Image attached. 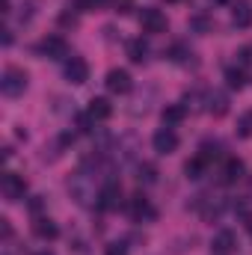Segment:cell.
<instances>
[{
	"mask_svg": "<svg viewBox=\"0 0 252 255\" xmlns=\"http://www.w3.org/2000/svg\"><path fill=\"white\" fill-rule=\"evenodd\" d=\"M95 172H86V166H80L74 175H71V181H68V193H71V199L80 205V208H92V205H98V187H95V178H92Z\"/></svg>",
	"mask_w": 252,
	"mask_h": 255,
	"instance_id": "6da1fadb",
	"label": "cell"
},
{
	"mask_svg": "<svg viewBox=\"0 0 252 255\" xmlns=\"http://www.w3.org/2000/svg\"><path fill=\"white\" fill-rule=\"evenodd\" d=\"M24 89H27V71H21L15 65L0 71V92L6 98H18V95H24Z\"/></svg>",
	"mask_w": 252,
	"mask_h": 255,
	"instance_id": "7a4b0ae2",
	"label": "cell"
},
{
	"mask_svg": "<svg viewBox=\"0 0 252 255\" xmlns=\"http://www.w3.org/2000/svg\"><path fill=\"white\" fill-rule=\"evenodd\" d=\"M0 193H3L6 202H21L24 193H27V184H24L21 175H15V172H3V178H0Z\"/></svg>",
	"mask_w": 252,
	"mask_h": 255,
	"instance_id": "3957f363",
	"label": "cell"
},
{
	"mask_svg": "<svg viewBox=\"0 0 252 255\" xmlns=\"http://www.w3.org/2000/svg\"><path fill=\"white\" fill-rule=\"evenodd\" d=\"M151 148L157 151V154H172L175 148H178V133H175V128H157L154 130V136H151Z\"/></svg>",
	"mask_w": 252,
	"mask_h": 255,
	"instance_id": "277c9868",
	"label": "cell"
},
{
	"mask_svg": "<svg viewBox=\"0 0 252 255\" xmlns=\"http://www.w3.org/2000/svg\"><path fill=\"white\" fill-rule=\"evenodd\" d=\"M104 86H107L113 95H127V92L133 89V77L127 74L125 68H110V71H107Z\"/></svg>",
	"mask_w": 252,
	"mask_h": 255,
	"instance_id": "5b68a950",
	"label": "cell"
},
{
	"mask_svg": "<svg viewBox=\"0 0 252 255\" xmlns=\"http://www.w3.org/2000/svg\"><path fill=\"white\" fill-rule=\"evenodd\" d=\"M63 74H65V80H68V83L80 86V83H86V80H89V63H86L83 57H68V60H65Z\"/></svg>",
	"mask_w": 252,
	"mask_h": 255,
	"instance_id": "8992f818",
	"label": "cell"
},
{
	"mask_svg": "<svg viewBox=\"0 0 252 255\" xmlns=\"http://www.w3.org/2000/svg\"><path fill=\"white\" fill-rule=\"evenodd\" d=\"M39 54L48 60H68V45L63 36H48L39 42Z\"/></svg>",
	"mask_w": 252,
	"mask_h": 255,
	"instance_id": "52a82bcc",
	"label": "cell"
},
{
	"mask_svg": "<svg viewBox=\"0 0 252 255\" xmlns=\"http://www.w3.org/2000/svg\"><path fill=\"white\" fill-rule=\"evenodd\" d=\"M139 24H142L145 33H163L166 30V15L160 9H154V6H145L139 12Z\"/></svg>",
	"mask_w": 252,
	"mask_h": 255,
	"instance_id": "ba28073f",
	"label": "cell"
},
{
	"mask_svg": "<svg viewBox=\"0 0 252 255\" xmlns=\"http://www.w3.org/2000/svg\"><path fill=\"white\" fill-rule=\"evenodd\" d=\"M127 211H130L133 223H151V220L157 217V211L151 208V202H148V199H142V196H133V199L127 202Z\"/></svg>",
	"mask_w": 252,
	"mask_h": 255,
	"instance_id": "9c48e42d",
	"label": "cell"
},
{
	"mask_svg": "<svg viewBox=\"0 0 252 255\" xmlns=\"http://www.w3.org/2000/svg\"><path fill=\"white\" fill-rule=\"evenodd\" d=\"M119 205H122V187L116 181H107L98 193V208L101 211H116Z\"/></svg>",
	"mask_w": 252,
	"mask_h": 255,
	"instance_id": "30bf717a",
	"label": "cell"
},
{
	"mask_svg": "<svg viewBox=\"0 0 252 255\" xmlns=\"http://www.w3.org/2000/svg\"><path fill=\"white\" fill-rule=\"evenodd\" d=\"M205 110H208L214 119H223V116L229 113V95L220 92V89H211V92L205 95Z\"/></svg>",
	"mask_w": 252,
	"mask_h": 255,
	"instance_id": "8fae6325",
	"label": "cell"
},
{
	"mask_svg": "<svg viewBox=\"0 0 252 255\" xmlns=\"http://www.w3.org/2000/svg\"><path fill=\"white\" fill-rule=\"evenodd\" d=\"M211 250H214V255H229L232 250H238V238H235V232H232V229L217 232L214 241H211Z\"/></svg>",
	"mask_w": 252,
	"mask_h": 255,
	"instance_id": "7c38bea8",
	"label": "cell"
},
{
	"mask_svg": "<svg viewBox=\"0 0 252 255\" xmlns=\"http://www.w3.org/2000/svg\"><path fill=\"white\" fill-rule=\"evenodd\" d=\"M232 24H235L238 30L252 27V6L247 0H235V3H232Z\"/></svg>",
	"mask_w": 252,
	"mask_h": 255,
	"instance_id": "4fadbf2b",
	"label": "cell"
},
{
	"mask_svg": "<svg viewBox=\"0 0 252 255\" xmlns=\"http://www.w3.org/2000/svg\"><path fill=\"white\" fill-rule=\"evenodd\" d=\"M241 175H244V160H238V157H229L223 163V169H220V181L223 184H238Z\"/></svg>",
	"mask_w": 252,
	"mask_h": 255,
	"instance_id": "5bb4252c",
	"label": "cell"
},
{
	"mask_svg": "<svg viewBox=\"0 0 252 255\" xmlns=\"http://www.w3.org/2000/svg\"><path fill=\"white\" fill-rule=\"evenodd\" d=\"M89 116H92L95 122H107V119L113 116V104H110L107 98H92V101H89Z\"/></svg>",
	"mask_w": 252,
	"mask_h": 255,
	"instance_id": "9a60e30c",
	"label": "cell"
},
{
	"mask_svg": "<svg viewBox=\"0 0 252 255\" xmlns=\"http://www.w3.org/2000/svg\"><path fill=\"white\" fill-rule=\"evenodd\" d=\"M125 51H127V60H130V63L142 65L145 60H148V45H145L142 39H130V42L125 45Z\"/></svg>",
	"mask_w": 252,
	"mask_h": 255,
	"instance_id": "2e32d148",
	"label": "cell"
},
{
	"mask_svg": "<svg viewBox=\"0 0 252 255\" xmlns=\"http://www.w3.org/2000/svg\"><path fill=\"white\" fill-rule=\"evenodd\" d=\"M184 116H187L184 104H166L163 113H160V119H163V125L166 128H175L178 122H184Z\"/></svg>",
	"mask_w": 252,
	"mask_h": 255,
	"instance_id": "e0dca14e",
	"label": "cell"
},
{
	"mask_svg": "<svg viewBox=\"0 0 252 255\" xmlns=\"http://www.w3.org/2000/svg\"><path fill=\"white\" fill-rule=\"evenodd\" d=\"M33 232H36L42 241H54V238L60 235L57 223H54V220H48V217H39V220H36V226H33Z\"/></svg>",
	"mask_w": 252,
	"mask_h": 255,
	"instance_id": "ac0fdd59",
	"label": "cell"
},
{
	"mask_svg": "<svg viewBox=\"0 0 252 255\" xmlns=\"http://www.w3.org/2000/svg\"><path fill=\"white\" fill-rule=\"evenodd\" d=\"M199 211H202V217L211 223V220H220V217H223V211H226V202H223V199H205V205H202Z\"/></svg>",
	"mask_w": 252,
	"mask_h": 255,
	"instance_id": "d6986e66",
	"label": "cell"
},
{
	"mask_svg": "<svg viewBox=\"0 0 252 255\" xmlns=\"http://www.w3.org/2000/svg\"><path fill=\"white\" fill-rule=\"evenodd\" d=\"M205 166H208V157H205V154H196L193 160L184 163V172H187V178L196 181V178H202V175H205Z\"/></svg>",
	"mask_w": 252,
	"mask_h": 255,
	"instance_id": "ffe728a7",
	"label": "cell"
},
{
	"mask_svg": "<svg viewBox=\"0 0 252 255\" xmlns=\"http://www.w3.org/2000/svg\"><path fill=\"white\" fill-rule=\"evenodd\" d=\"M226 83H229L232 89H244V83H247V74H244V68H235V65H229V68H226Z\"/></svg>",
	"mask_w": 252,
	"mask_h": 255,
	"instance_id": "44dd1931",
	"label": "cell"
},
{
	"mask_svg": "<svg viewBox=\"0 0 252 255\" xmlns=\"http://www.w3.org/2000/svg\"><path fill=\"white\" fill-rule=\"evenodd\" d=\"M136 172H139V175H136L139 184H154V181H157V166H154V163H139Z\"/></svg>",
	"mask_w": 252,
	"mask_h": 255,
	"instance_id": "7402d4cb",
	"label": "cell"
},
{
	"mask_svg": "<svg viewBox=\"0 0 252 255\" xmlns=\"http://www.w3.org/2000/svg\"><path fill=\"white\" fill-rule=\"evenodd\" d=\"M235 133H238L241 139H250V136H252V110H247V113L238 119V128H235Z\"/></svg>",
	"mask_w": 252,
	"mask_h": 255,
	"instance_id": "603a6c76",
	"label": "cell"
},
{
	"mask_svg": "<svg viewBox=\"0 0 252 255\" xmlns=\"http://www.w3.org/2000/svg\"><path fill=\"white\" fill-rule=\"evenodd\" d=\"M169 57H172L175 63H193V51H187L184 45H175V48L169 51Z\"/></svg>",
	"mask_w": 252,
	"mask_h": 255,
	"instance_id": "cb8c5ba5",
	"label": "cell"
},
{
	"mask_svg": "<svg viewBox=\"0 0 252 255\" xmlns=\"http://www.w3.org/2000/svg\"><path fill=\"white\" fill-rule=\"evenodd\" d=\"M190 27H193L196 33H208V30H211V18H208V15H193V18H190Z\"/></svg>",
	"mask_w": 252,
	"mask_h": 255,
	"instance_id": "d4e9b609",
	"label": "cell"
},
{
	"mask_svg": "<svg viewBox=\"0 0 252 255\" xmlns=\"http://www.w3.org/2000/svg\"><path fill=\"white\" fill-rule=\"evenodd\" d=\"M107 0H74V9L77 12H95V9H101Z\"/></svg>",
	"mask_w": 252,
	"mask_h": 255,
	"instance_id": "484cf974",
	"label": "cell"
},
{
	"mask_svg": "<svg viewBox=\"0 0 252 255\" xmlns=\"http://www.w3.org/2000/svg\"><path fill=\"white\" fill-rule=\"evenodd\" d=\"M104 255H127V247H125V244H110Z\"/></svg>",
	"mask_w": 252,
	"mask_h": 255,
	"instance_id": "4316f807",
	"label": "cell"
},
{
	"mask_svg": "<svg viewBox=\"0 0 252 255\" xmlns=\"http://www.w3.org/2000/svg\"><path fill=\"white\" fill-rule=\"evenodd\" d=\"M3 45H12V30H3Z\"/></svg>",
	"mask_w": 252,
	"mask_h": 255,
	"instance_id": "83f0119b",
	"label": "cell"
},
{
	"mask_svg": "<svg viewBox=\"0 0 252 255\" xmlns=\"http://www.w3.org/2000/svg\"><path fill=\"white\" fill-rule=\"evenodd\" d=\"M244 220H247V232H250V238H252V214H244Z\"/></svg>",
	"mask_w": 252,
	"mask_h": 255,
	"instance_id": "f1b7e54d",
	"label": "cell"
},
{
	"mask_svg": "<svg viewBox=\"0 0 252 255\" xmlns=\"http://www.w3.org/2000/svg\"><path fill=\"white\" fill-rule=\"evenodd\" d=\"M36 255H54V253H48V250H45V253H36Z\"/></svg>",
	"mask_w": 252,
	"mask_h": 255,
	"instance_id": "f546056e",
	"label": "cell"
},
{
	"mask_svg": "<svg viewBox=\"0 0 252 255\" xmlns=\"http://www.w3.org/2000/svg\"><path fill=\"white\" fill-rule=\"evenodd\" d=\"M211 3H223V0H211Z\"/></svg>",
	"mask_w": 252,
	"mask_h": 255,
	"instance_id": "4dcf8cb0",
	"label": "cell"
}]
</instances>
